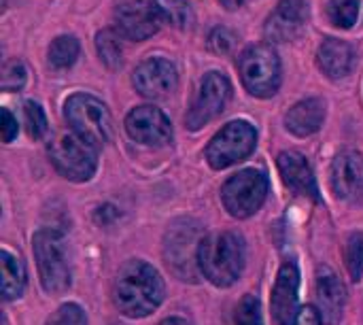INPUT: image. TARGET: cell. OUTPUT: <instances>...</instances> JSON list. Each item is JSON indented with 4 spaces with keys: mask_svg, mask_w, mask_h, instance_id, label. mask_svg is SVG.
Instances as JSON below:
<instances>
[{
    "mask_svg": "<svg viewBox=\"0 0 363 325\" xmlns=\"http://www.w3.org/2000/svg\"><path fill=\"white\" fill-rule=\"evenodd\" d=\"M164 281L160 272L140 260L123 264L115 279L113 302L125 317L140 319L151 315L164 300Z\"/></svg>",
    "mask_w": 363,
    "mask_h": 325,
    "instance_id": "6da1fadb",
    "label": "cell"
},
{
    "mask_svg": "<svg viewBox=\"0 0 363 325\" xmlns=\"http://www.w3.org/2000/svg\"><path fill=\"white\" fill-rule=\"evenodd\" d=\"M247 260L245 241L234 232L204 236L198 251L200 272L217 287H230L242 275Z\"/></svg>",
    "mask_w": 363,
    "mask_h": 325,
    "instance_id": "7a4b0ae2",
    "label": "cell"
},
{
    "mask_svg": "<svg viewBox=\"0 0 363 325\" xmlns=\"http://www.w3.org/2000/svg\"><path fill=\"white\" fill-rule=\"evenodd\" d=\"M38 275L47 294H64L70 287L72 272L68 262V249L60 232L38 230L32 241Z\"/></svg>",
    "mask_w": 363,
    "mask_h": 325,
    "instance_id": "3957f363",
    "label": "cell"
},
{
    "mask_svg": "<svg viewBox=\"0 0 363 325\" xmlns=\"http://www.w3.org/2000/svg\"><path fill=\"white\" fill-rule=\"evenodd\" d=\"M98 145L83 138L81 134H62L51 143L49 155L55 170L68 181H89L98 166Z\"/></svg>",
    "mask_w": 363,
    "mask_h": 325,
    "instance_id": "277c9868",
    "label": "cell"
},
{
    "mask_svg": "<svg viewBox=\"0 0 363 325\" xmlns=\"http://www.w3.org/2000/svg\"><path fill=\"white\" fill-rule=\"evenodd\" d=\"M200 243H202L200 226L191 219H179L166 232V245H164L166 264L183 281H196L198 279Z\"/></svg>",
    "mask_w": 363,
    "mask_h": 325,
    "instance_id": "5b68a950",
    "label": "cell"
},
{
    "mask_svg": "<svg viewBox=\"0 0 363 325\" xmlns=\"http://www.w3.org/2000/svg\"><path fill=\"white\" fill-rule=\"evenodd\" d=\"M238 72L245 87L257 96H274L281 85V62L270 45H253L238 57Z\"/></svg>",
    "mask_w": 363,
    "mask_h": 325,
    "instance_id": "8992f818",
    "label": "cell"
},
{
    "mask_svg": "<svg viewBox=\"0 0 363 325\" xmlns=\"http://www.w3.org/2000/svg\"><path fill=\"white\" fill-rule=\"evenodd\" d=\"M64 117L70 128L94 145H104L113 134V119L108 109L89 94H74L64 104Z\"/></svg>",
    "mask_w": 363,
    "mask_h": 325,
    "instance_id": "52a82bcc",
    "label": "cell"
},
{
    "mask_svg": "<svg viewBox=\"0 0 363 325\" xmlns=\"http://www.w3.org/2000/svg\"><path fill=\"white\" fill-rule=\"evenodd\" d=\"M268 177L262 170H240L230 177L221 189V198L232 217L247 219L262 209L268 198Z\"/></svg>",
    "mask_w": 363,
    "mask_h": 325,
    "instance_id": "ba28073f",
    "label": "cell"
},
{
    "mask_svg": "<svg viewBox=\"0 0 363 325\" xmlns=\"http://www.w3.org/2000/svg\"><path fill=\"white\" fill-rule=\"evenodd\" d=\"M257 132L247 121H232L213 136L206 147V160L215 170H223L236 162H242L255 149Z\"/></svg>",
    "mask_w": 363,
    "mask_h": 325,
    "instance_id": "9c48e42d",
    "label": "cell"
},
{
    "mask_svg": "<svg viewBox=\"0 0 363 325\" xmlns=\"http://www.w3.org/2000/svg\"><path fill=\"white\" fill-rule=\"evenodd\" d=\"M232 87L225 75L221 72H208L204 75L200 89L191 102V109L185 117L189 130H200L215 117H219L230 100Z\"/></svg>",
    "mask_w": 363,
    "mask_h": 325,
    "instance_id": "30bf717a",
    "label": "cell"
},
{
    "mask_svg": "<svg viewBox=\"0 0 363 325\" xmlns=\"http://www.w3.org/2000/svg\"><path fill=\"white\" fill-rule=\"evenodd\" d=\"M125 132L132 141L162 147L172 138V126L168 117L155 106H138L125 117Z\"/></svg>",
    "mask_w": 363,
    "mask_h": 325,
    "instance_id": "8fae6325",
    "label": "cell"
},
{
    "mask_svg": "<svg viewBox=\"0 0 363 325\" xmlns=\"http://www.w3.org/2000/svg\"><path fill=\"white\" fill-rule=\"evenodd\" d=\"M134 87L147 98H164L168 96L179 81L177 68L166 57H149L134 70Z\"/></svg>",
    "mask_w": 363,
    "mask_h": 325,
    "instance_id": "7c38bea8",
    "label": "cell"
},
{
    "mask_svg": "<svg viewBox=\"0 0 363 325\" xmlns=\"http://www.w3.org/2000/svg\"><path fill=\"white\" fill-rule=\"evenodd\" d=\"M157 13L143 0H123L115 9V26L130 40H145L157 32Z\"/></svg>",
    "mask_w": 363,
    "mask_h": 325,
    "instance_id": "4fadbf2b",
    "label": "cell"
},
{
    "mask_svg": "<svg viewBox=\"0 0 363 325\" xmlns=\"http://www.w3.org/2000/svg\"><path fill=\"white\" fill-rule=\"evenodd\" d=\"M332 189L340 200H363V158L357 151H342L332 164Z\"/></svg>",
    "mask_w": 363,
    "mask_h": 325,
    "instance_id": "5bb4252c",
    "label": "cell"
},
{
    "mask_svg": "<svg viewBox=\"0 0 363 325\" xmlns=\"http://www.w3.org/2000/svg\"><path fill=\"white\" fill-rule=\"evenodd\" d=\"M298 287L300 272L294 262H285L279 270L272 290V319L277 325H289L298 315Z\"/></svg>",
    "mask_w": 363,
    "mask_h": 325,
    "instance_id": "9a60e30c",
    "label": "cell"
},
{
    "mask_svg": "<svg viewBox=\"0 0 363 325\" xmlns=\"http://www.w3.org/2000/svg\"><path fill=\"white\" fill-rule=\"evenodd\" d=\"M306 23L304 0H281L266 21V38L272 43L294 40Z\"/></svg>",
    "mask_w": 363,
    "mask_h": 325,
    "instance_id": "2e32d148",
    "label": "cell"
},
{
    "mask_svg": "<svg viewBox=\"0 0 363 325\" xmlns=\"http://www.w3.org/2000/svg\"><path fill=\"white\" fill-rule=\"evenodd\" d=\"M347 304V290L342 281L330 270L319 268L317 275V311L325 325H338Z\"/></svg>",
    "mask_w": 363,
    "mask_h": 325,
    "instance_id": "e0dca14e",
    "label": "cell"
},
{
    "mask_svg": "<svg viewBox=\"0 0 363 325\" xmlns=\"http://www.w3.org/2000/svg\"><path fill=\"white\" fill-rule=\"evenodd\" d=\"M279 164V172L283 177V183L294 192V194H300V196H308L313 198L315 202H321V196H319V187H317V181L313 177V170H311V164L306 162V158L302 153H296V151H283L277 160Z\"/></svg>",
    "mask_w": 363,
    "mask_h": 325,
    "instance_id": "ac0fdd59",
    "label": "cell"
},
{
    "mask_svg": "<svg viewBox=\"0 0 363 325\" xmlns=\"http://www.w3.org/2000/svg\"><path fill=\"white\" fill-rule=\"evenodd\" d=\"M317 62H319V68L328 77L340 79V77H347L351 72L353 62H355V53H353L349 43L338 40V38H328L319 47Z\"/></svg>",
    "mask_w": 363,
    "mask_h": 325,
    "instance_id": "d6986e66",
    "label": "cell"
},
{
    "mask_svg": "<svg viewBox=\"0 0 363 325\" xmlns=\"http://www.w3.org/2000/svg\"><path fill=\"white\" fill-rule=\"evenodd\" d=\"M323 119H325V106L319 98L302 100V102L294 104L289 109V113L285 115L287 128L298 136L315 134L323 126Z\"/></svg>",
    "mask_w": 363,
    "mask_h": 325,
    "instance_id": "ffe728a7",
    "label": "cell"
},
{
    "mask_svg": "<svg viewBox=\"0 0 363 325\" xmlns=\"http://www.w3.org/2000/svg\"><path fill=\"white\" fill-rule=\"evenodd\" d=\"M2 264V296L4 300H17L26 290V268L9 251L0 253Z\"/></svg>",
    "mask_w": 363,
    "mask_h": 325,
    "instance_id": "44dd1931",
    "label": "cell"
},
{
    "mask_svg": "<svg viewBox=\"0 0 363 325\" xmlns=\"http://www.w3.org/2000/svg\"><path fill=\"white\" fill-rule=\"evenodd\" d=\"M157 17L174 28H189L194 21V11L187 0H151Z\"/></svg>",
    "mask_w": 363,
    "mask_h": 325,
    "instance_id": "7402d4cb",
    "label": "cell"
},
{
    "mask_svg": "<svg viewBox=\"0 0 363 325\" xmlns=\"http://www.w3.org/2000/svg\"><path fill=\"white\" fill-rule=\"evenodd\" d=\"M79 57V40L74 36H57L49 47V64L57 70L70 68Z\"/></svg>",
    "mask_w": 363,
    "mask_h": 325,
    "instance_id": "603a6c76",
    "label": "cell"
},
{
    "mask_svg": "<svg viewBox=\"0 0 363 325\" xmlns=\"http://www.w3.org/2000/svg\"><path fill=\"white\" fill-rule=\"evenodd\" d=\"M96 49L100 60L108 68H117L121 64V40L115 30H100L96 34Z\"/></svg>",
    "mask_w": 363,
    "mask_h": 325,
    "instance_id": "cb8c5ba5",
    "label": "cell"
},
{
    "mask_svg": "<svg viewBox=\"0 0 363 325\" xmlns=\"http://www.w3.org/2000/svg\"><path fill=\"white\" fill-rule=\"evenodd\" d=\"M328 15L336 28H353L359 17V0H330Z\"/></svg>",
    "mask_w": 363,
    "mask_h": 325,
    "instance_id": "d4e9b609",
    "label": "cell"
},
{
    "mask_svg": "<svg viewBox=\"0 0 363 325\" xmlns=\"http://www.w3.org/2000/svg\"><path fill=\"white\" fill-rule=\"evenodd\" d=\"M345 260L349 275L355 283H359L363 277V236L362 234H351L345 247Z\"/></svg>",
    "mask_w": 363,
    "mask_h": 325,
    "instance_id": "484cf974",
    "label": "cell"
},
{
    "mask_svg": "<svg viewBox=\"0 0 363 325\" xmlns=\"http://www.w3.org/2000/svg\"><path fill=\"white\" fill-rule=\"evenodd\" d=\"M26 123H28V132L32 138H43L49 130V123H47V117H45V111L36 104V102H26Z\"/></svg>",
    "mask_w": 363,
    "mask_h": 325,
    "instance_id": "4316f807",
    "label": "cell"
},
{
    "mask_svg": "<svg viewBox=\"0 0 363 325\" xmlns=\"http://www.w3.org/2000/svg\"><path fill=\"white\" fill-rule=\"evenodd\" d=\"M236 325H264L262 307L255 296H245L236 309Z\"/></svg>",
    "mask_w": 363,
    "mask_h": 325,
    "instance_id": "83f0119b",
    "label": "cell"
},
{
    "mask_svg": "<svg viewBox=\"0 0 363 325\" xmlns=\"http://www.w3.org/2000/svg\"><path fill=\"white\" fill-rule=\"evenodd\" d=\"M45 325H87V317L77 304H62Z\"/></svg>",
    "mask_w": 363,
    "mask_h": 325,
    "instance_id": "f1b7e54d",
    "label": "cell"
},
{
    "mask_svg": "<svg viewBox=\"0 0 363 325\" xmlns=\"http://www.w3.org/2000/svg\"><path fill=\"white\" fill-rule=\"evenodd\" d=\"M23 83H26V68H23V64L17 62V60L4 64V68H2V81H0L2 89L4 92H17V89L23 87Z\"/></svg>",
    "mask_w": 363,
    "mask_h": 325,
    "instance_id": "f546056e",
    "label": "cell"
},
{
    "mask_svg": "<svg viewBox=\"0 0 363 325\" xmlns=\"http://www.w3.org/2000/svg\"><path fill=\"white\" fill-rule=\"evenodd\" d=\"M236 36L228 28H215L208 36V45L215 53H228L234 47Z\"/></svg>",
    "mask_w": 363,
    "mask_h": 325,
    "instance_id": "4dcf8cb0",
    "label": "cell"
},
{
    "mask_svg": "<svg viewBox=\"0 0 363 325\" xmlns=\"http://www.w3.org/2000/svg\"><path fill=\"white\" fill-rule=\"evenodd\" d=\"M0 115H2V141L11 143L17 136V119L13 117V113L9 109H2Z\"/></svg>",
    "mask_w": 363,
    "mask_h": 325,
    "instance_id": "1f68e13d",
    "label": "cell"
},
{
    "mask_svg": "<svg viewBox=\"0 0 363 325\" xmlns=\"http://www.w3.org/2000/svg\"><path fill=\"white\" fill-rule=\"evenodd\" d=\"M289 325H321V315L317 309L313 307H304L298 311V315L294 317V321Z\"/></svg>",
    "mask_w": 363,
    "mask_h": 325,
    "instance_id": "d6a6232c",
    "label": "cell"
},
{
    "mask_svg": "<svg viewBox=\"0 0 363 325\" xmlns=\"http://www.w3.org/2000/svg\"><path fill=\"white\" fill-rule=\"evenodd\" d=\"M160 325H191L187 319H181V317H170V319H164Z\"/></svg>",
    "mask_w": 363,
    "mask_h": 325,
    "instance_id": "836d02e7",
    "label": "cell"
},
{
    "mask_svg": "<svg viewBox=\"0 0 363 325\" xmlns=\"http://www.w3.org/2000/svg\"><path fill=\"white\" fill-rule=\"evenodd\" d=\"M242 2H245V0H221V4H223L225 9H238Z\"/></svg>",
    "mask_w": 363,
    "mask_h": 325,
    "instance_id": "e575fe53",
    "label": "cell"
}]
</instances>
